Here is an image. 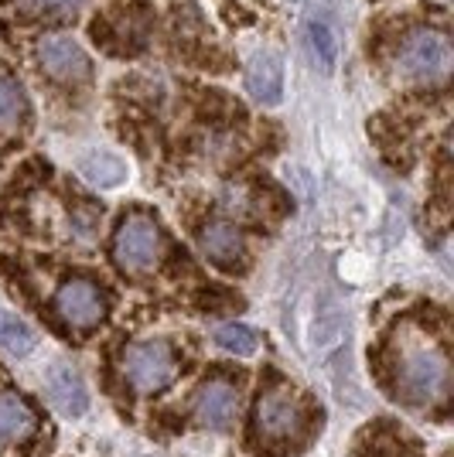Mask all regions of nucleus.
<instances>
[{"instance_id": "5", "label": "nucleus", "mask_w": 454, "mask_h": 457, "mask_svg": "<svg viewBox=\"0 0 454 457\" xmlns=\"http://www.w3.org/2000/svg\"><path fill=\"white\" fill-rule=\"evenodd\" d=\"M55 311L58 318L65 324H72V328H93L106 314V297L89 280H69V284L58 287Z\"/></svg>"}, {"instance_id": "2", "label": "nucleus", "mask_w": 454, "mask_h": 457, "mask_svg": "<svg viewBox=\"0 0 454 457\" xmlns=\"http://www.w3.org/2000/svg\"><path fill=\"white\" fill-rule=\"evenodd\" d=\"M451 41L444 31L420 28L410 31L397 48V76L414 86H437L451 72Z\"/></svg>"}, {"instance_id": "13", "label": "nucleus", "mask_w": 454, "mask_h": 457, "mask_svg": "<svg viewBox=\"0 0 454 457\" xmlns=\"http://www.w3.org/2000/svg\"><path fill=\"white\" fill-rule=\"evenodd\" d=\"M307 48H311V58L322 72H332L339 65V38L335 31L324 24V21H311L307 24Z\"/></svg>"}, {"instance_id": "12", "label": "nucleus", "mask_w": 454, "mask_h": 457, "mask_svg": "<svg viewBox=\"0 0 454 457\" xmlns=\"http://www.w3.org/2000/svg\"><path fill=\"white\" fill-rule=\"evenodd\" d=\"M38 417L28 403L14 393H0V440L4 444H21L35 434Z\"/></svg>"}, {"instance_id": "1", "label": "nucleus", "mask_w": 454, "mask_h": 457, "mask_svg": "<svg viewBox=\"0 0 454 457\" xmlns=\"http://www.w3.org/2000/svg\"><path fill=\"white\" fill-rule=\"evenodd\" d=\"M397 389L410 403L420 406H434L448 396L451 389V365L448 355L437 345H410L399 359L397 369Z\"/></svg>"}, {"instance_id": "14", "label": "nucleus", "mask_w": 454, "mask_h": 457, "mask_svg": "<svg viewBox=\"0 0 454 457\" xmlns=\"http://www.w3.org/2000/svg\"><path fill=\"white\" fill-rule=\"evenodd\" d=\"M0 348L11 352V355H31L35 348V331L28 328V321H21L18 314L11 311H0Z\"/></svg>"}, {"instance_id": "9", "label": "nucleus", "mask_w": 454, "mask_h": 457, "mask_svg": "<svg viewBox=\"0 0 454 457\" xmlns=\"http://www.w3.org/2000/svg\"><path fill=\"white\" fill-rule=\"evenodd\" d=\"M236 386L226 379H208L198 396H195V420L202 427H212V430H223L229 427V420L236 417Z\"/></svg>"}, {"instance_id": "6", "label": "nucleus", "mask_w": 454, "mask_h": 457, "mask_svg": "<svg viewBox=\"0 0 454 457\" xmlns=\"http://www.w3.org/2000/svg\"><path fill=\"white\" fill-rule=\"evenodd\" d=\"M38 62L41 69L58 82H79L89 72V58L82 52V45L72 41L69 35H52V38H41L38 45Z\"/></svg>"}, {"instance_id": "11", "label": "nucleus", "mask_w": 454, "mask_h": 457, "mask_svg": "<svg viewBox=\"0 0 454 457\" xmlns=\"http://www.w3.org/2000/svg\"><path fill=\"white\" fill-rule=\"evenodd\" d=\"M48 393H52V403H55L65 417H79V413H86V406H89L86 382H82V376H79L76 369H69V365H55V369H52V376H48Z\"/></svg>"}, {"instance_id": "16", "label": "nucleus", "mask_w": 454, "mask_h": 457, "mask_svg": "<svg viewBox=\"0 0 454 457\" xmlns=\"http://www.w3.org/2000/svg\"><path fill=\"white\" fill-rule=\"evenodd\" d=\"M215 345L232 352V355H240V359H247V355H256L260 335L253 328H247V324H226V328L215 331Z\"/></svg>"}, {"instance_id": "10", "label": "nucleus", "mask_w": 454, "mask_h": 457, "mask_svg": "<svg viewBox=\"0 0 454 457\" xmlns=\"http://www.w3.org/2000/svg\"><path fill=\"white\" fill-rule=\"evenodd\" d=\"M247 93L264 103V106H273L281 103V93H284V65L273 52H256L247 65Z\"/></svg>"}, {"instance_id": "15", "label": "nucleus", "mask_w": 454, "mask_h": 457, "mask_svg": "<svg viewBox=\"0 0 454 457\" xmlns=\"http://www.w3.org/2000/svg\"><path fill=\"white\" fill-rule=\"evenodd\" d=\"M28 116V96L11 76H0V127H18Z\"/></svg>"}, {"instance_id": "4", "label": "nucleus", "mask_w": 454, "mask_h": 457, "mask_svg": "<svg viewBox=\"0 0 454 457\" xmlns=\"http://www.w3.org/2000/svg\"><path fill=\"white\" fill-rule=\"evenodd\" d=\"M178 372V359L171 352L168 342L151 338V342H137L123 352V376L133 389L140 393H157L164 389Z\"/></svg>"}, {"instance_id": "8", "label": "nucleus", "mask_w": 454, "mask_h": 457, "mask_svg": "<svg viewBox=\"0 0 454 457\" xmlns=\"http://www.w3.org/2000/svg\"><path fill=\"white\" fill-rule=\"evenodd\" d=\"M198 243H202V253L215 267L243 270V263H247V243H243L240 228L229 226V222H208L198 236Z\"/></svg>"}, {"instance_id": "17", "label": "nucleus", "mask_w": 454, "mask_h": 457, "mask_svg": "<svg viewBox=\"0 0 454 457\" xmlns=\"http://www.w3.org/2000/svg\"><path fill=\"white\" fill-rule=\"evenodd\" d=\"M82 174H86L93 185H120L127 168H123L116 157H110V154H93V157L82 161Z\"/></svg>"}, {"instance_id": "18", "label": "nucleus", "mask_w": 454, "mask_h": 457, "mask_svg": "<svg viewBox=\"0 0 454 457\" xmlns=\"http://www.w3.org/2000/svg\"><path fill=\"white\" fill-rule=\"evenodd\" d=\"M28 11H35V14H55V11H69V7H76L82 0H21Z\"/></svg>"}, {"instance_id": "7", "label": "nucleus", "mask_w": 454, "mask_h": 457, "mask_svg": "<svg viewBox=\"0 0 454 457\" xmlns=\"http://www.w3.org/2000/svg\"><path fill=\"white\" fill-rule=\"evenodd\" d=\"M301 427V410L287 393H266L256 403V430L266 440H287Z\"/></svg>"}, {"instance_id": "3", "label": "nucleus", "mask_w": 454, "mask_h": 457, "mask_svg": "<svg viewBox=\"0 0 454 457\" xmlns=\"http://www.w3.org/2000/svg\"><path fill=\"white\" fill-rule=\"evenodd\" d=\"M161 253H164V236L154 219L133 212L116 226L114 260L123 273H147L161 263Z\"/></svg>"}]
</instances>
